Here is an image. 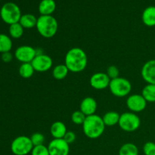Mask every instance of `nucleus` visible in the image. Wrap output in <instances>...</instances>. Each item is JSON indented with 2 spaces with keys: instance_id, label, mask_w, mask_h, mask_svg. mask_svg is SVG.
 Returning <instances> with one entry per match:
<instances>
[{
  "instance_id": "6e6552de",
  "label": "nucleus",
  "mask_w": 155,
  "mask_h": 155,
  "mask_svg": "<svg viewBox=\"0 0 155 155\" xmlns=\"http://www.w3.org/2000/svg\"><path fill=\"white\" fill-rule=\"evenodd\" d=\"M37 54L36 48L30 45H21L15 51V57L21 63H31Z\"/></svg>"
},
{
  "instance_id": "6ab92c4d",
  "label": "nucleus",
  "mask_w": 155,
  "mask_h": 155,
  "mask_svg": "<svg viewBox=\"0 0 155 155\" xmlns=\"http://www.w3.org/2000/svg\"><path fill=\"white\" fill-rule=\"evenodd\" d=\"M37 19L38 18L32 14H25L21 16L19 23L24 29H32L36 26Z\"/></svg>"
},
{
  "instance_id": "4468645a",
  "label": "nucleus",
  "mask_w": 155,
  "mask_h": 155,
  "mask_svg": "<svg viewBox=\"0 0 155 155\" xmlns=\"http://www.w3.org/2000/svg\"><path fill=\"white\" fill-rule=\"evenodd\" d=\"M97 107H98L97 101H95V98H92V97H86L83 98L80 102V110L86 117L95 114Z\"/></svg>"
},
{
  "instance_id": "9d476101",
  "label": "nucleus",
  "mask_w": 155,
  "mask_h": 155,
  "mask_svg": "<svg viewBox=\"0 0 155 155\" xmlns=\"http://www.w3.org/2000/svg\"><path fill=\"white\" fill-rule=\"evenodd\" d=\"M147 103L142 94H133L127 99V107L130 111L135 114L143 111L146 108Z\"/></svg>"
},
{
  "instance_id": "7ed1b4c3",
  "label": "nucleus",
  "mask_w": 155,
  "mask_h": 155,
  "mask_svg": "<svg viewBox=\"0 0 155 155\" xmlns=\"http://www.w3.org/2000/svg\"><path fill=\"white\" fill-rule=\"evenodd\" d=\"M36 27L40 36L45 39H51L57 33L58 24L52 15H40Z\"/></svg>"
},
{
  "instance_id": "f257e3e1",
  "label": "nucleus",
  "mask_w": 155,
  "mask_h": 155,
  "mask_svg": "<svg viewBox=\"0 0 155 155\" xmlns=\"http://www.w3.org/2000/svg\"><path fill=\"white\" fill-rule=\"evenodd\" d=\"M88 57L86 51L79 47H74L68 50L64 59V64L70 72L80 73L86 69Z\"/></svg>"
},
{
  "instance_id": "f3484780",
  "label": "nucleus",
  "mask_w": 155,
  "mask_h": 155,
  "mask_svg": "<svg viewBox=\"0 0 155 155\" xmlns=\"http://www.w3.org/2000/svg\"><path fill=\"white\" fill-rule=\"evenodd\" d=\"M55 8L56 4L54 0H42L39 5V12L41 15H51Z\"/></svg>"
},
{
  "instance_id": "a211bd4d",
  "label": "nucleus",
  "mask_w": 155,
  "mask_h": 155,
  "mask_svg": "<svg viewBox=\"0 0 155 155\" xmlns=\"http://www.w3.org/2000/svg\"><path fill=\"white\" fill-rule=\"evenodd\" d=\"M120 114L116 111H108L104 114L102 120L105 127H114L119 124Z\"/></svg>"
},
{
  "instance_id": "ddd939ff",
  "label": "nucleus",
  "mask_w": 155,
  "mask_h": 155,
  "mask_svg": "<svg viewBox=\"0 0 155 155\" xmlns=\"http://www.w3.org/2000/svg\"><path fill=\"white\" fill-rule=\"evenodd\" d=\"M142 79L148 84H155V59L148 61L141 70Z\"/></svg>"
},
{
  "instance_id": "f8f14e48",
  "label": "nucleus",
  "mask_w": 155,
  "mask_h": 155,
  "mask_svg": "<svg viewBox=\"0 0 155 155\" xmlns=\"http://www.w3.org/2000/svg\"><path fill=\"white\" fill-rule=\"evenodd\" d=\"M110 79L106 73L98 72L92 74L89 80V83L92 88L95 90H103L109 87Z\"/></svg>"
},
{
  "instance_id": "c85d7f7f",
  "label": "nucleus",
  "mask_w": 155,
  "mask_h": 155,
  "mask_svg": "<svg viewBox=\"0 0 155 155\" xmlns=\"http://www.w3.org/2000/svg\"><path fill=\"white\" fill-rule=\"evenodd\" d=\"M106 74L110 80H114L120 77V70L115 65H110L107 68Z\"/></svg>"
},
{
  "instance_id": "cd10ccee",
  "label": "nucleus",
  "mask_w": 155,
  "mask_h": 155,
  "mask_svg": "<svg viewBox=\"0 0 155 155\" xmlns=\"http://www.w3.org/2000/svg\"><path fill=\"white\" fill-rule=\"evenodd\" d=\"M30 154L31 155H50L48 147L44 145L34 146Z\"/></svg>"
},
{
  "instance_id": "20e7f679",
  "label": "nucleus",
  "mask_w": 155,
  "mask_h": 155,
  "mask_svg": "<svg viewBox=\"0 0 155 155\" xmlns=\"http://www.w3.org/2000/svg\"><path fill=\"white\" fill-rule=\"evenodd\" d=\"M0 16L5 24L12 25L19 22L22 15L18 5L14 2H7L1 8Z\"/></svg>"
},
{
  "instance_id": "dca6fc26",
  "label": "nucleus",
  "mask_w": 155,
  "mask_h": 155,
  "mask_svg": "<svg viewBox=\"0 0 155 155\" xmlns=\"http://www.w3.org/2000/svg\"><path fill=\"white\" fill-rule=\"evenodd\" d=\"M143 24L147 27L155 26V6H149L144 10L142 15Z\"/></svg>"
},
{
  "instance_id": "393cba45",
  "label": "nucleus",
  "mask_w": 155,
  "mask_h": 155,
  "mask_svg": "<svg viewBox=\"0 0 155 155\" xmlns=\"http://www.w3.org/2000/svg\"><path fill=\"white\" fill-rule=\"evenodd\" d=\"M24 28L19 22L9 25V35L13 39H20L24 34Z\"/></svg>"
},
{
  "instance_id": "1a4fd4ad",
  "label": "nucleus",
  "mask_w": 155,
  "mask_h": 155,
  "mask_svg": "<svg viewBox=\"0 0 155 155\" xmlns=\"http://www.w3.org/2000/svg\"><path fill=\"white\" fill-rule=\"evenodd\" d=\"M35 71L44 73L49 71L53 66L52 58L44 53H39L31 62Z\"/></svg>"
},
{
  "instance_id": "0eeeda50",
  "label": "nucleus",
  "mask_w": 155,
  "mask_h": 155,
  "mask_svg": "<svg viewBox=\"0 0 155 155\" xmlns=\"http://www.w3.org/2000/svg\"><path fill=\"white\" fill-rule=\"evenodd\" d=\"M33 147L30 137L20 136L12 141L11 151L15 155H27L31 153Z\"/></svg>"
},
{
  "instance_id": "c756f323",
  "label": "nucleus",
  "mask_w": 155,
  "mask_h": 155,
  "mask_svg": "<svg viewBox=\"0 0 155 155\" xmlns=\"http://www.w3.org/2000/svg\"><path fill=\"white\" fill-rule=\"evenodd\" d=\"M143 152L145 155H155L154 142H147L143 146Z\"/></svg>"
},
{
  "instance_id": "423d86ee",
  "label": "nucleus",
  "mask_w": 155,
  "mask_h": 155,
  "mask_svg": "<svg viewBox=\"0 0 155 155\" xmlns=\"http://www.w3.org/2000/svg\"><path fill=\"white\" fill-rule=\"evenodd\" d=\"M118 125L121 130L127 133L136 131L140 127V117L133 112H124L120 114Z\"/></svg>"
},
{
  "instance_id": "2eb2a0df",
  "label": "nucleus",
  "mask_w": 155,
  "mask_h": 155,
  "mask_svg": "<svg viewBox=\"0 0 155 155\" xmlns=\"http://www.w3.org/2000/svg\"><path fill=\"white\" fill-rule=\"evenodd\" d=\"M67 132L66 125L61 121H55L50 127V133L54 139H63Z\"/></svg>"
},
{
  "instance_id": "aec40b11",
  "label": "nucleus",
  "mask_w": 155,
  "mask_h": 155,
  "mask_svg": "<svg viewBox=\"0 0 155 155\" xmlns=\"http://www.w3.org/2000/svg\"><path fill=\"white\" fill-rule=\"evenodd\" d=\"M69 72L68 67L64 64H60L54 66V68H53L52 76L55 80H62L68 77Z\"/></svg>"
},
{
  "instance_id": "2f4dec72",
  "label": "nucleus",
  "mask_w": 155,
  "mask_h": 155,
  "mask_svg": "<svg viewBox=\"0 0 155 155\" xmlns=\"http://www.w3.org/2000/svg\"><path fill=\"white\" fill-rule=\"evenodd\" d=\"M2 60L5 63H9L12 61L13 59V54L10 52V51H8V52H5L2 54Z\"/></svg>"
},
{
  "instance_id": "a878e982",
  "label": "nucleus",
  "mask_w": 155,
  "mask_h": 155,
  "mask_svg": "<svg viewBox=\"0 0 155 155\" xmlns=\"http://www.w3.org/2000/svg\"><path fill=\"white\" fill-rule=\"evenodd\" d=\"M86 116L81 110H76L71 114V121L76 125H83Z\"/></svg>"
},
{
  "instance_id": "7c9ffc66",
  "label": "nucleus",
  "mask_w": 155,
  "mask_h": 155,
  "mask_svg": "<svg viewBox=\"0 0 155 155\" xmlns=\"http://www.w3.org/2000/svg\"><path fill=\"white\" fill-rule=\"evenodd\" d=\"M66 142H68L69 145L74 143L76 141V139H77V136H76V133L73 131H68L65 134L64 137L63 138Z\"/></svg>"
},
{
  "instance_id": "412c9836",
  "label": "nucleus",
  "mask_w": 155,
  "mask_h": 155,
  "mask_svg": "<svg viewBox=\"0 0 155 155\" xmlns=\"http://www.w3.org/2000/svg\"><path fill=\"white\" fill-rule=\"evenodd\" d=\"M142 95L147 102H155V84H147L142 89Z\"/></svg>"
},
{
  "instance_id": "b1692460",
  "label": "nucleus",
  "mask_w": 155,
  "mask_h": 155,
  "mask_svg": "<svg viewBox=\"0 0 155 155\" xmlns=\"http://www.w3.org/2000/svg\"><path fill=\"white\" fill-rule=\"evenodd\" d=\"M18 72L22 78L29 79L33 77L35 70L31 63H23L20 66Z\"/></svg>"
},
{
  "instance_id": "5701e85b",
  "label": "nucleus",
  "mask_w": 155,
  "mask_h": 155,
  "mask_svg": "<svg viewBox=\"0 0 155 155\" xmlns=\"http://www.w3.org/2000/svg\"><path fill=\"white\" fill-rule=\"evenodd\" d=\"M119 155H139V148L135 144L125 143L120 147L119 150Z\"/></svg>"
},
{
  "instance_id": "39448f33",
  "label": "nucleus",
  "mask_w": 155,
  "mask_h": 155,
  "mask_svg": "<svg viewBox=\"0 0 155 155\" xmlns=\"http://www.w3.org/2000/svg\"><path fill=\"white\" fill-rule=\"evenodd\" d=\"M108 88L113 95L117 98H124L131 92L132 84L127 79L119 77L110 80Z\"/></svg>"
},
{
  "instance_id": "9b49d317",
  "label": "nucleus",
  "mask_w": 155,
  "mask_h": 155,
  "mask_svg": "<svg viewBox=\"0 0 155 155\" xmlns=\"http://www.w3.org/2000/svg\"><path fill=\"white\" fill-rule=\"evenodd\" d=\"M50 155H68L70 145L64 139H53L48 145Z\"/></svg>"
},
{
  "instance_id": "f03ea898",
  "label": "nucleus",
  "mask_w": 155,
  "mask_h": 155,
  "mask_svg": "<svg viewBox=\"0 0 155 155\" xmlns=\"http://www.w3.org/2000/svg\"><path fill=\"white\" fill-rule=\"evenodd\" d=\"M82 127L85 136L91 139H96L102 136L106 127L102 117L97 114L86 117Z\"/></svg>"
},
{
  "instance_id": "4be33fe9",
  "label": "nucleus",
  "mask_w": 155,
  "mask_h": 155,
  "mask_svg": "<svg viewBox=\"0 0 155 155\" xmlns=\"http://www.w3.org/2000/svg\"><path fill=\"white\" fill-rule=\"evenodd\" d=\"M12 40L11 37L4 33H0V53L10 51L12 48Z\"/></svg>"
},
{
  "instance_id": "bb28decb",
  "label": "nucleus",
  "mask_w": 155,
  "mask_h": 155,
  "mask_svg": "<svg viewBox=\"0 0 155 155\" xmlns=\"http://www.w3.org/2000/svg\"><path fill=\"white\" fill-rule=\"evenodd\" d=\"M30 138L33 146L44 145V142H45V140L44 135L40 133H34Z\"/></svg>"
}]
</instances>
